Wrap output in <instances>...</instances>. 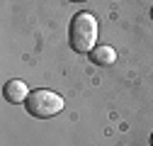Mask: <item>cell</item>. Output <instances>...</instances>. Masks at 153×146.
<instances>
[{
    "instance_id": "obj_1",
    "label": "cell",
    "mask_w": 153,
    "mask_h": 146,
    "mask_svg": "<svg viewBox=\"0 0 153 146\" xmlns=\"http://www.w3.org/2000/svg\"><path fill=\"white\" fill-rule=\"evenodd\" d=\"M68 39H71V46L78 54H90L95 49V42H97V20L92 17V12L73 15Z\"/></svg>"
},
{
    "instance_id": "obj_2",
    "label": "cell",
    "mask_w": 153,
    "mask_h": 146,
    "mask_svg": "<svg viewBox=\"0 0 153 146\" xmlns=\"http://www.w3.org/2000/svg\"><path fill=\"white\" fill-rule=\"evenodd\" d=\"M27 112L32 117H39V119H46V117H53L63 110V98L51 93V90H34L27 98Z\"/></svg>"
},
{
    "instance_id": "obj_3",
    "label": "cell",
    "mask_w": 153,
    "mask_h": 146,
    "mask_svg": "<svg viewBox=\"0 0 153 146\" xmlns=\"http://www.w3.org/2000/svg\"><path fill=\"white\" fill-rule=\"evenodd\" d=\"M29 93H32V90H29V88H27V83H25V80H20V78L7 80V83H5V90H3L5 100H7V102H12V105H17V102H27Z\"/></svg>"
},
{
    "instance_id": "obj_4",
    "label": "cell",
    "mask_w": 153,
    "mask_h": 146,
    "mask_svg": "<svg viewBox=\"0 0 153 146\" xmlns=\"http://www.w3.org/2000/svg\"><path fill=\"white\" fill-rule=\"evenodd\" d=\"M90 59L97 66H112L114 61H117V54H114L112 46H97V49L90 51Z\"/></svg>"
},
{
    "instance_id": "obj_5",
    "label": "cell",
    "mask_w": 153,
    "mask_h": 146,
    "mask_svg": "<svg viewBox=\"0 0 153 146\" xmlns=\"http://www.w3.org/2000/svg\"><path fill=\"white\" fill-rule=\"evenodd\" d=\"M151 146H153V134H151Z\"/></svg>"
},
{
    "instance_id": "obj_6",
    "label": "cell",
    "mask_w": 153,
    "mask_h": 146,
    "mask_svg": "<svg viewBox=\"0 0 153 146\" xmlns=\"http://www.w3.org/2000/svg\"><path fill=\"white\" fill-rule=\"evenodd\" d=\"M151 17H153V7H151Z\"/></svg>"
},
{
    "instance_id": "obj_7",
    "label": "cell",
    "mask_w": 153,
    "mask_h": 146,
    "mask_svg": "<svg viewBox=\"0 0 153 146\" xmlns=\"http://www.w3.org/2000/svg\"><path fill=\"white\" fill-rule=\"evenodd\" d=\"M78 3H80V0H78Z\"/></svg>"
}]
</instances>
